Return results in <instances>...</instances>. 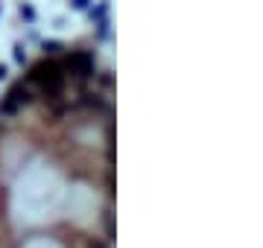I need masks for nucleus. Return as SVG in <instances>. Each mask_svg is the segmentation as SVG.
Returning a JSON list of instances; mask_svg holds the SVG:
<instances>
[{
  "mask_svg": "<svg viewBox=\"0 0 263 248\" xmlns=\"http://www.w3.org/2000/svg\"><path fill=\"white\" fill-rule=\"evenodd\" d=\"M94 53H88V50H73L70 56L62 58V70H65V76L70 73V79H73L76 85H85L88 79H94Z\"/></svg>",
  "mask_w": 263,
  "mask_h": 248,
  "instance_id": "obj_2",
  "label": "nucleus"
},
{
  "mask_svg": "<svg viewBox=\"0 0 263 248\" xmlns=\"http://www.w3.org/2000/svg\"><path fill=\"white\" fill-rule=\"evenodd\" d=\"M65 70H62V61L53 56H44L38 58V61H32L27 70V85L29 88H38V94H41V99L44 102H50V99H59V96L65 94Z\"/></svg>",
  "mask_w": 263,
  "mask_h": 248,
  "instance_id": "obj_1",
  "label": "nucleus"
},
{
  "mask_svg": "<svg viewBox=\"0 0 263 248\" xmlns=\"http://www.w3.org/2000/svg\"><path fill=\"white\" fill-rule=\"evenodd\" d=\"M15 61H21V65L27 61V56H24V47H18V50H15Z\"/></svg>",
  "mask_w": 263,
  "mask_h": 248,
  "instance_id": "obj_8",
  "label": "nucleus"
},
{
  "mask_svg": "<svg viewBox=\"0 0 263 248\" xmlns=\"http://www.w3.org/2000/svg\"><path fill=\"white\" fill-rule=\"evenodd\" d=\"M21 15L27 20H35V12H32V6H21Z\"/></svg>",
  "mask_w": 263,
  "mask_h": 248,
  "instance_id": "obj_7",
  "label": "nucleus"
},
{
  "mask_svg": "<svg viewBox=\"0 0 263 248\" xmlns=\"http://www.w3.org/2000/svg\"><path fill=\"white\" fill-rule=\"evenodd\" d=\"M3 76H6V67L0 65V79H3Z\"/></svg>",
  "mask_w": 263,
  "mask_h": 248,
  "instance_id": "obj_10",
  "label": "nucleus"
},
{
  "mask_svg": "<svg viewBox=\"0 0 263 248\" xmlns=\"http://www.w3.org/2000/svg\"><path fill=\"white\" fill-rule=\"evenodd\" d=\"M44 56H59V53H62V44H59V41H44Z\"/></svg>",
  "mask_w": 263,
  "mask_h": 248,
  "instance_id": "obj_5",
  "label": "nucleus"
},
{
  "mask_svg": "<svg viewBox=\"0 0 263 248\" xmlns=\"http://www.w3.org/2000/svg\"><path fill=\"white\" fill-rule=\"evenodd\" d=\"M85 248H108V242H103V239H97V237H88L85 239Z\"/></svg>",
  "mask_w": 263,
  "mask_h": 248,
  "instance_id": "obj_6",
  "label": "nucleus"
},
{
  "mask_svg": "<svg viewBox=\"0 0 263 248\" xmlns=\"http://www.w3.org/2000/svg\"><path fill=\"white\" fill-rule=\"evenodd\" d=\"M103 222H105V239H114V216H111V210H105Z\"/></svg>",
  "mask_w": 263,
  "mask_h": 248,
  "instance_id": "obj_4",
  "label": "nucleus"
},
{
  "mask_svg": "<svg viewBox=\"0 0 263 248\" xmlns=\"http://www.w3.org/2000/svg\"><path fill=\"white\" fill-rule=\"evenodd\" d=\"M32 102H35V96H32V91H29L27 82H15V85L6 91L3 102H0V114L15 117L21 108H27V105H32Z\"/></svg>",
  "mask_w": 263,
  "mask_h": 248,
  "instance_id": "obj_3",
  "label": "nucleus"
},
{
  "mask_svg": "<svg viewBox=\"0 0 263 248\" xmlns=\"http://www.w3.org/2000/svg\"><path fill=\"white\" fill-rule=\"evenodd\" d=\"M88 6V0H73V9H85Z\"/></svg>",
  "mask_w": 263,
  "mask_h": 248,
  "instance_id": "obj_9",
  "label": "nucleus"
}]
</instances>
